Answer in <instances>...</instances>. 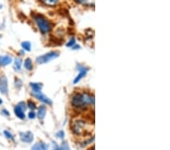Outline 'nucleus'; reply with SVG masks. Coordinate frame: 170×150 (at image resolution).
<instances>
[{"label":"nucleus","instance_id":"obj_20","mask_svg":"<svg viewBox=\"0 0 170 150\" xmlns=\"http://www.w3.org/2000/svg\"><path fill=\"white\" fill-rule=\"evenodd\" d=\"M28 117H29V118H30V119H34L36 117V114L34 113V112H30L29 113V115H28Z\"/></svg>","mask_w":170,"mask_h":150},{"label":"nucleus","instance_id":"obj_23","mask_svg":"<svg viewBox=\"0 0 170 150\" xmlns=\"http://www.w3.org/2000/svg\"><path fill=\"white\" fill-rule=\"evenodd\" d=\"M64 132L63 131H61L60 133H58V137H61V138H62V137H64Z\"/></svg>","mask_w":170,"mask_h":150},{"label":"nucleus","instance_id":"obj_15","mask_svg":"<svg viewBox=\"0 0 170 150\" xmlns=\"http://www.w3.org/2000/svg\"><path fill=\"white\" fill-rule=\"evenodd\" d=\"M21 64H22V60L20 59V58H17L15 59V65H14V68H15V70L16 71H19L20 70V68H21Z\"/></svg>","mask_w":170,"mask_h":150},{"label":"nucleus","instance_id":"obj_9","mask_svg":"<svg viewBox=\"0 0 170 150\" xmlns=\"http://www.w3.org/2000/svg\"><path fill=\"white\" fill-rule=\"evenodd\" d=\"M12 61V57L9 56H0V65L1 66H6L8 64H11Z\"/></svg>","mask_w":170,"mask_h":150},{"label":"nucleus","instance_id":"obj_21","mask_svg":"<svg viewBox=\"0 0 170 150\" xmlns=\"http://www.w3.org/2000/svg\"><path fill=\"white\" fill-rule=\"evenodd\" d=\"M2 113L4 114V115H7V116H9V112L6 109H3L2 110Z\"/></svg>","mask_w":170,"mask_h":150},{"label":"nucleus","instance_id":"obj_22","mask_svg":"<svg viewBox=\"0 0 170 150\" xmlns=\"http://www.w3.org/2000/svg\"><path fill=\"white\" fill-rule=\"evenodd\" d=\"M55 150H68L67 147H58Z\"/></svg>","mask_w":170,"mask_h":150},{"label":"nucleus","instance_id":"obj_5","mask_svg":"<svg viewBox=\"0 0 170 150\" xmlns=\"http://www.w3.org/2000/svg\"><path fill=\"white\" fill-rule=\"evenodd\" d=\"M0 91L2 94L8 93V80L4 75L0 77Z\"/></svg>","mask_w":170,"mask_h":150},{"label":"nucleus","instance_id":"obj_2","mask_svg":"<svg viewBox=\"0 0 170 150\" xmlns=\"http://www.w3.org/2000/svg\"><path fill=\"white\" fill-rule=\"evenodd\" d=\"M34 20L37 22V24L41 33L46 34V33H48L51 31V24L43 15L37 14L34 16Z\"/></svg>","mask_w":170,"mask_h":150},{"label":"nucleus","instance_id":"obj_10","mask_svg":"<svg viewBox=\"0 0 170 150\" xmlns=\"http://www.w3.org/2000/svg\"><path fill=\"white\" fill-rule=\"evenodd\" d=\"M48 146L43 142H38L32 147L31 150H48Z\"/></svg>","mask_w":170,"mask_h":150},{"label":"nucleus","instance_id":"obj_11","mask_svg":"<svg viewBox=\"0 0 170 150\" xmlns=\"http://www.w3.org/2000/svg\"><path fill=\"white\" fill-rule=\"evenodd\" d=\"M46 107L45 105H40L38 109V113H37V116L39 120H42L45 116V114H46Z\"/></svg>","mask_w":170,"mask_h":150},{"label":"nucleus","instance_id":"obj_13","mask_svg":"<svg viewBox=\"0 0 170 150\" xmlns=\"http://www.w3.org/2000/svg\"><path fill=\"white\" fill-rule=\"evenodd\" d=\"M30 86L32 87L33 91H34V93H36V92H40L41 89H42V85L39 83H31Z\"/></svg>","mask_w":170,"mask_h":150},{"label":"nucleus","instance_id":"obj_19","mask_svg":"<svg viewBox=\"0 0 170 150\" xmlns=\"http://www.w3.org/2000/svg\"><path fill=\"white\" fill-rule=\"evenodd\" d=\"M4 134H5V137H7L8 138L12 139V140H14L13 136H12V134H11L10 133H9V131H4Z\"/></svg>","mask_w":170,"mask_h":150},{"label":"nucleus","instance_id":"obj_6","mask_svg":"<svg viewBox=\"0 0 170 150\" xmlns=\"http://www.w3.org/2000/svg\"><path fill=\"white\" fill-rule=\"evenodd\" d=\"M20 140L25 143H31L34 140V134L31 132L27 131L24 133H20Z\"/></svg>","mask_w":170,"mask_h":150},{"label":"nucleus","instance_id":"obj_4","mask_svg":"<svg viewBox=\"0 0 170 150\" xmlns=\"http://www.w3.org/2000/svg\"><path fill=\"white\" fill-rule=\"evenodd\" d=\"M26 108L27 106L24 102H21L18 104V105H16L15 108V113L16 115V116L20 118V119H24V111L26 110Z\"/></svg>","mask_w":170,"mask_h":150},{"label":"nucleus","instance_id":"obj_8","mask_svg":"<svg viewBox=\"0 0 170 150\" xmlns=\"http://www.w3.org/2000/svg\"><path fill=\"white\" fill-rule=\"evenodd\" d=\"M33 94H34V96H35L36 98H37L39 100L42 101V102H45V103H48V104H50L51 105V101L49 99H48V97H46V96H45L44 94H42L41 92H33Z\"/></svg>","mask_w":170,"mask_h":150},{"label":"nucleus","instance_id":"obj_3","mask_svg":"<svg viewBox=\"0 0 170 150\" xmlns=\"http://www.w3.org/2000/svg\"><path fill=\"white\" fill-rule=\"evenodd\" d=\"M60 56V53L58 52L52 51L50 53H46V54L43 55V56H39L37 58V62L38 64H44V63H47L50 61L51 60L55 59V58H58Z\"/></svg>","mask_w":170,"mask_h":150},{"label":"nucleus","instance_id":"obj_7","mask_svg":"<svg viewBox=\"0 0 170 150\" xmlns=\"http://www.w3.org/2000/svg\"><path fill=\"white\" fill-rule=\"evenodd\" d=\"M85 127V122L84 121H76V122L73 124V127H72V129H73V131L76 134H80V133L82 132L83 129Z\"/></svg>","mask_w":170,"mask_h":150},{"label":"nucleus","instance_id":"obj_1","mask_svg":"<svg viewBox=\"0 0 170 150\" xmlns=\"http://www.w3.org/2000/svg\"><path fill=\"white\" fill-rule=\"evenodd\" d=\"M71 103L76 108H82L87 105L94 103V97L93 95H91L87 93H77L72 96Z\"/></svg>","mask_w":170,"mask_h":150},{"label":"nucleus","instance_id":"obj_16","mask_svg":"<svg viewBox=\"0 0 170 150\" xmlns=\"http://www.w3.org/2000/svg\"><path fill=\"white\" fill-rule=\"evenodd\" d=\"M21 46L23 47V49L27 50V51H30L31 49V44L30 42H23L21 43Z\"/></svg>","mask_w":170,"mask_h":150},{"label":"nucleus","instance_id":"obj_17","mask_svg":"<svg viewBox=\"0 0 170 150\" xmlns=\"http://www.w3.org/2000/svg\"><path fill=\"white\" fill-rule=\"evenodd\" d=\"M28 107L31 110H34L36 108V104L33 101H28Z\"/></svg>","mask_w":170,"mask_h":150},{"label":"nucleus","instance_id":"obj_18","mask_svg":"<svg viewBox=\"0 0 170 150\" xmlns=\"http://www.w3.org/2000/svg\"><path fill=\"white\" fill-rule=\"evenodd\" d=\"M76 42V40H75V38H71V39H70V41H69L67 43V46L70 47V46H73L75 44Z\"/></svg>","mask_w":170,"mask_h":150},{"label":"nucleus","instance_id":"obj_12","mask_svg":"<svg viewBox=\"0 0 170 150\" xmlns=\"http://www.w3.org/2000/svg\"><path fill=\"white\" fill-rule=\"evenodd\" d=\"M79 69L80 70V74L78 75V76H77V77L75 78L74 81H73V83H78V82L80 81V80L83 78V77H84L86 75V73H87V69L85 68H79Z\"/></svg>","mask_w":170,"mask_h":150},{"label":"nucleus","instance_id":"obj_24","mask_svg":"<svg viewBox=\"0 0 170 150\" xmlns=\"http://www.w3.org/2000/svg\"><path fill=\"white\" fill-rule=\"evenodd\" d=\"M79 48H80V46H74L73 47V49H79Z\"/></svg>","mask_w":170,"mask_h":150},{"label":"nucleus","instance_id":"obj_25","mask_svg":"<svg viewBox=\"0 0 170 150\" xmlns=\"http://www.w3.org/2000/svg\"><path fill=\"white\" fill-rule=\"evenodd\" d=\"M2 103V99H0V105H1Z\"/></svg>","mask_w":170,"mask_h":150},{"label":"nucleus","instance_id":"obj_14","mask_svg":"<svg viewBox=\"0 0 170 150\" xmlns=\"http://www.w3.org/2000/svg\"><path fill=\"white\" fill-rule=\"evenodd\" d=\"M24 67H25V68L27 69V70H32L33 63H32V60H31L30 58H27L25 59Z\"/></svg>","mask_w":170,"mask_h":150}]
</instances>
